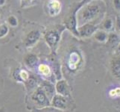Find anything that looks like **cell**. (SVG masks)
Instances as JSON below:
<instances>
[{
    "label": "cell",
    "mask_w": 120,
    "mask_h": 112,
    "mask_svg": "<svg viewBox=\"0 0 120 112\" xmlns=\"http://www.w3.org/2000/svg\"><path fill=\"white\" fill-rule=\"evenodd\" d=\"M106 11L105 3L101 0H91L81 10L78 20L83 25L92 23L94 20L104 16ZM93 24V23H92Z\"/></svg>",
    "instance_id": "1"
},
{
    "label": "cell",
    "mask_w": 120,
    "mask_h": 112,
    "mask_svg": "<svg viewBox=\"0 0 120 112\" xmlns=\"http://www.w3.org/2000/svg\"><path fill=\"white\" fill-rule=\"evenodd\" d=\"M66 29L65 26H56L52 28H50L47 31L45 35V40L49 45V48L51 49L52 53L55 54L57 46L61 38V34Z\"/></svg>",
    "instance_id": "2"
},
{
    "label": "cell",
    "mask_w": 120,
    "mask_h": 112,
    "mask_svg": "<svg viewBox=\"0 0 120 112\" xmlns=\"http://www.w3.org/2000/svg\"><path fill=\"white\" fill-rule=\"evenodd\" d=\"M30 101L37 108L42 109L51 106V101L46 96L44 90L40 86L34 90L29 93Z\"/></svg>",
    "instance_id": "3"
},
{
    "label": "cell",
    "mask_w": 120,
    "mask_h": 112,
    "mask_svg": "<svg viewBox=\"0 0 120 112\" xmlns=\"http://www.w3.org/2000/svg\"><path fill=\"white\" fill-rule=\"evenodd\" d=\"M75 106L72 97H65L60 94H55L51 101V106L60 111H67L72 109Z\"/></svg>",
    "instance_id": "4"
},
{
    "label": "cell",
    "mask_w": 120,
    "mask_h": 112,
    "mask_svg": "<svg viewBox=\"0 0 120 112\" xmlns=\"http://www.w3.org/2000/svg\"><path fill=\"white\" fill-rule=\"evenodd\" d=\"M78 37L86 38V37H90L93 36L95 33L98 30V26L92 23H86L81 26L77 28Z\"/></svg>",
    "instance_id": "5"
},
{
    "label": "cell",
    "mask_w": 120,
    "mask_h": 112,
    "mask_svg": "<svg viewBox=\"0 0 120 112\" xmlns=\"http://www.w3.org/2000/svg\"><path fill=\"white\" fill-rule=\"evenodd\" d=\"M37 67H38V73L44 80L49 81L52 82L55 84L54 81H55L56 79H55V76H54L50 66H49L45 64H40L38 65Z\"/></svg>",
    "instance_id": "6"
},
{
    "label": "cell",
    "mask_w": 120,
    "mask_h": 112,
    "mask_svg": "<svg viewBox=\"0 0 120 112\" xmlns=\"http://www.w3.org/2000/svg\"><path fill=\"white\" fill-rule=\"evenodd\" d=\"M55 91L57 94L65 97H71L72 88H70L68 82L64 79L57 81L55 83Z\"/></svg>",
    "instance_id": "7"
},
{
    "label": "cell",
    "mask_w": 120,
    "mask_h": 112,
    "mask_svg": "<svg viewBox=\"0 0 120 112\" xmlns=\"http://www.w3.org/2000/svg\"><path fill=\"white\" fill-rule=\"evenodd\" d=\"M110 70L112 76L120 83V55H115L111 58Z\"/></svg>",
    "instance_id": "8"
},
{
    "label": "cell",
    "mask_w": 120,
    "mask_h": 112,
    "mask_svg": "<svg viewBox=\"0 0 120 112\" xmlns=\"http://www.w3.org/2000/svg\"><path fill=\"white\" fill-rule=\"evenodd\" d=\"M81 63V57L77 52H72L69 54L67 58V66L70 71H75L78 69Z\"/></svg>",
    "instance_id": "9"
},
{
    "label": "cell",
    "mask_w": 120,
    "mask_h": 112,
    "mask_svg": "<svg viewBox=\"0 0 120 112\" xmlns=\"http://www.w3.org/2000/svg\"><path fill=\"white\" fill-rule=\"evenodd\" d=\"M40 37V32L38 30H33L30 31L24 40V46L26 48L32 47L39 40Z\"/></svg>",
    "instance_id": "10"
},
{
    "label": "cell",
    "mask_w": 120,
    "mask_h": 112,
    "mask_svg": "<svg viewBox=\"0 0 120 112\" xmlns=\"http://www.w3.org/2000/svg\"><path fill=\"white\" fill-rule=\"evenodd\" d=\"M40 86L43 88L44 92L45 93V94H46V96L49 99V100L52 101L53 97L56 94L55 84L52 82L49 81L42 79V81H41V82H40Z\"/></svg>",
    "instance_id": "11"
},
{
    "label": "cell",
    "mask_w": 120,
    "mask_h": 112,
    "mask_svg": "<svg viewBox=\"0 0 120 112\" xmlns=\"http://www.w3.org/2000/svg\"><path fill=\"white\" fill-rule=\"evenodd\" d=\"M41 81L42 80H39L38 77H37L35 75L30 74L29 78L24 82V85L26 87V89L28 92L31 93L37 88H38L40 85Z\"/></svg>",
    "instance_id": "12"
},
{
    "label": "cell",
    "mask_w": 120,
    "mask_h": 112,
    "mask_svg": "<svg viewBox=\"0 0 120 112\" xmlns=\"http://www.w3.org/2000/svg\"><path fill=\"white\" fill-rule=\"evenodd\" d=\"M50 67L52 69V71L53 73L54 76H55L56 81H58L62 79V73L60 70V64L57 60H56L55 58H52L50 61Z\"/></svg>",
    "instance_id": "13"
},
{
    "label": "cell",
    "mask_w": 120,
    "mask_h": 112,
    "mask_svg": "<svg viewBox=\"0 0 120 112\" xmlns=\"http://www.w3.org/2000/svg\"><path fill=\"white\" fill-rule=\"evenodd\" d=\"M24 63L29 69H35L38 65V58L34 54L29 53L25 56Z\"/></svg>",
    "instance_id": "14"
},
{
    "label": "cell",
    "mask_w": 120,
    "mask_h": 112,
    "mask_svg": "<svg viewBox=\"0 0 120 112\" xmlns=\"http://www.w3.org/2000/svg\"><path fill=\"white\" fill-rule=\"evenodd\" d=\"M30 74L31 73L28 71H27L26 70L21 69V70H16V71L14 73L13 76H14V78L16 81L24 83L28 78H29Z\"/></svg>",
    "instance_id": "15"
},
{
    "label": "cell",
    "mask_w": 120,
    "mask_h": 112,
    "mask_svg": "<svg viewBox=\"0 0 120 112\" xmlns=\"http://www.w3.org/2000/svg\"><path fill=\"white\" fill-rule=\"evenodd\" d=\"M119 42H120L119 36L116 34V33L110 32V34H108V37H107V40L106 42L108 46H110L111 47L118 46Z\"/></svg>",
    "instance_id": "16"
},
{
    "label": "cell",
    "mask_w": 120,
    "mask_h": 112,
    "mask_svg": "<svg viewBox=\"0 0 120 112\" xmlns=\"http://www.w3.org/2000/svg\"><path fill=\"white\" fill-rule=\"evenodd\" d=\"M93 35H94L95 39L101 43L107 42V37H108V34L103 30H98Z\"/></svg>",
    "instance_id": "17"
},
{
    "label": "cell",
    "mask_w": 120,
    "mask_h": 112,
    "mask_svg": "<svg viewBox=\"0 0 120 112\" xmlns=\"http://www.w3.org/2000/svg\"><path fill=\"white\" fill-rule=\"evenodd\" d=\"M102 28H103V31H110L113 29L114 28V23L113 21V19L111 18H106L102 23Z\"/></svg>",
    "instance_id": "18"
},
{
    "label": "cell",
    "mask_w": 120,
    "mask_h": 112,
    "mask_svg": "<svg viewBox=\"0 0 120 112\" xmlns=\"http://www.w3.org/2000/svg\"><path fill=\"white\" fill-rule=\"evenodd\" d=\"M108 97L113 99V100H116L118 98L120 97V87H115V88H110L108 90Z\"/></svg>",
    "instance_id": "19"
},
{
    "label": "cell",
    "mask_w": 120,
    "mask_h": 112,
    "mask_svg": "<svg viewBox=\"0 0 120 112\" xmlns=\"http://www.w3.org/2000/svg\"><path fill=\"white\" fill-rule=\"evenodd\" d=\"M60 6V4L59 3V2H57V0H52V1H50L49 2V12L50 14L52 15H55L56 13L55 11L58 12L59 11V8Z\"/></svg>",
    "instance_id": "20"
},
{
    "label": "cell",
    "mask_w": 120,
    "mask_h": 112,
    "mask_svg": "<svg viewBox=\"0 0 120 112\" xmlns=\"http://www.w3.org/2000/svg\"><path fill=\"white\" fill-rule=\"evenodd\" d=\"M8 32V28L6 25L3 24L0 26V38L5 36Z\"/></svg>",
    "instance_id": "21"
},
{
    "label": "cell",
    "mask_w": 120,
    "mask_h": 112,
    "mask_svg": "<svg viewBox=\"0 0 120 112\" xmlns=\"http://www.w3.org/2000/svg\"><path fill=\"white\" fill-rule=\"evenodd\" d=\"M8 22L11 26H14V27L18 25V21H17V19H16V18L14 16H11L10 17H8Z\"/></svg>",
    "instance_id": "22"
},
{
    "label": "cell",
    "mask_w": 120,
    "mask_h": 112,
    "mask_svg": "<svg viewBox=\"0 0 120 112\" xmlns=\"http://www.w3.org/2000/svg\"><path fill=\"white\" fill-rule=\"evenodd\" d=\"M114 28H115V31H116L117 34L120 35V17L118 16L116 17V22L114 24Z\"/></svg>",
    "instance_id": "23"
},
{
    "label": "cell",
    "mask_w": 120,
    "mask_h": 112,
    "mask_svg": "<svg viewBox=\"0 0 120 112\" xmlns=\"http://www.w3.org/2000/svg\"><path fill=\"white\" fill-rule=\"evenodd\" d=\"M113 6L116 10L120 11V0H113Z\"/></svg>",
    "instance_id": "24"
},
{
    "label": "cell",
    "mask_w": 120,
    "mask_h": 112,
    "mask_svg": "<svg viewBox=\"0 0 120 112\" xmlns=\"http://www.w3.org/2000/svg\"><path fill=\"white\" fill-rule=\"evenodd\" d=\"M116 100H117V105L120 108V97L118 98L117 99H116Z\"/></svg>",
    "instance_id": "25"
},
{
    "label": "cell",
    "mask_w": 120,
    "mask_h": 112,
    "mask_svg": "<svg viewBox=\"0 0 120 112\" xmlns=\"http://www.w3.org/2000/svg\"><path fill=\"white\" fill-rule=\"evenodd\" d=\"M5 3V0H0V5H3Z\"/></svg>",
    "instance_id": "26"
},
{
    "label": "cell",
    "mask_w": 120,
    "mask_h": 112,
    "mask_svg": "<svg viewBox=\"0 0 120 112\" xmlns=\"http://www.w3.org/2000/svg\"><path fill=\"white\" fill-rule=\"evenodd\" d=\"M0 112H6V110L5 108H0Z\"/></svg>",
    "instance_id": "27"
},
{
    "label": "cell",
    "mask_w": 120,
    "mask_h": 112,
    "mask_svg": "<svg viewBox=\"0 0 120 112\" xmlns=\"http://www.w3.org/2000/svg\"><path fill=\"white\" fill-rule=\"evenodd\" d=\"M118 51H119L120 52V42H119V45H118Z\"/></svg>",
    "instance_id": "28"
}]
</instances>
